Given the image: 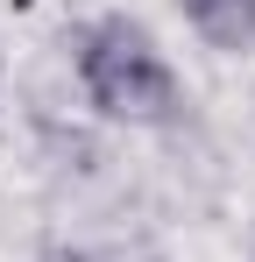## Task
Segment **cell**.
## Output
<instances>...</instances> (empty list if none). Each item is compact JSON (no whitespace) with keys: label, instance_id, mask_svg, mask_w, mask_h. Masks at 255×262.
<instances>
[{"label":"cell","instance_id":"obj_1","mask_svg":"<svg viewBox=\"0 0 255 262\" xmlns=\"http://www.w3.org/2000/svg\"><path fill=\"white\" fill-rule=\"evenodd\" d=\"M71 78L78 99L114 128H170L184 114V85L163 43L135 14H92L71 29Z\"/></svg>","mask_w":255,"mask_h":262},{"label":"cell","instance_id":"obj_3","mask_svg":"<svg viewBox=\"0 0 255 262\" xmlns=\"http://www.w3.org/2000/svg\"><path fill=\"white\" fill-rule=\"evenodd\" d=\"M0 85H7V57H0Z\"/></svg>","mask_w":255,"mask_h":262},{"label":"cell","instance_id":"obj_4","mask_svg":"<svg viewBox=\"0 0 255 262\" xmlns=\"http://www.w3.org/2000/svg\"><path fill=\"white\" fill-rule=\"evenodd\" d=\"M248 262H255V234H248Z\"/></svg>","mask_w":255,"mask_h":262},{"label":"cell","instance_id":"obj_2","mask_svg":"<svg viewBox=\"0 0 255 262\" xmlns=\"http://www.w3.org/2000/svg\"><path fill=\"white\" fill-rule=\"evenodd\" d=\"M177 14L220 57H248L255 50V0H177Z\"/></svg>","mask_w":255,"mask_h":262}]
</instances>
